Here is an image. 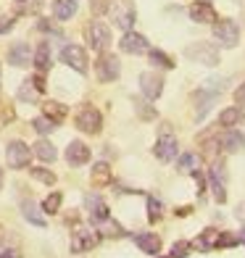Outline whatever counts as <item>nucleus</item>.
I'll use <instances>...</instances> for the list:
<instances>
[{
	"instance_id": "obj_11",
	"label": "nucleus",
	"mask_w": 245,
	"mask_h": 258,
	"mask_svg": "<svg viewBox=\"0 0 245 258\" xmlns=\"http://www.w3.org/2000/svg\"><path fill=\"white\" fill-rule=\"evenodd\" d=\"M119 48L124 53H130V55H140V53L148 50V40L143 37V34H137V32H127L121 37V42H119Z\"/></svg>"
},
{
	"instance_id": "obj_8",
	"label": "nucleus",
	"mask_w": 245,
	"mask_h": 258,
	"mask_svg": "<svg viewBox=\"0 0 245 258\" xmlns=\"http://www.w3.org/2000/svg\"><path fill=\"white\" fill-rule=\"evenodd\" d=\"M140 90H143V95L148 100H156L163 92V79L153 72H145V74H140Z\"/></svg>"
},
{
	"instance_id": "obj_4",
	"label": "nucleus",
	"mask_w": 245,
	"mask_h": 258,
	"mask_svg": "<svg viewBox=\"0 0 245 258\" xmlns=\"http://www.w3.org/2000/svg\"><path fill=\"white\" fill-rule=\"evenodd\" d=\"M6 158H8V166L11 169H27L29 166V158H32V150H29L27 143L14 140V143L8 145V150H6Z\"/></svg>"
},
{
	"instance_id": "obj_29",
	"label": "nucleus",
	"mask_w": 245,
	"mask_h": 258,
	"mask_svg": "<svg viewBox=\"0 0 245 258\" xmlns=\"http://www.w3.org/2000/svg\"><path fill=\"white\" fill-rule=\"evenodd\" d=\"M37 95H40V90L34 87V82H32V79H24V82H21V87H19V100L32 103Z\"/></svg>"
},
{
	"instance_id": "obj_16",
	"label": "nucleus",
	"mask_w": 245,
	"mask_h": 258,
	"mask_svg": "<svg viewBox=\"0 0 245 258\" xmlns=\"http://www.w3.org/2000/svg\"><path fill=\"white\" fill-rule=\"evenodd\" d=\"M66 161L72 163V166H85L90 161V148L85 143H79V140H74V143L66 148Z\"/></svg>"
},
{
	"instance_id": "obj_30",
	"label": "nucleus",
	"mask_w": 245,
	"mask_h": 258,
	"mask_svg": "<svg viewBox=\"0 0 245 258\" xmlns=\"http://www.w3.org/2000/svg\"><path fill=\"white\" fill-rule=\"evenodd\" d=\"M32 126H34V132H37V135H50L55 129V121L48 119V116H37V119L32 121Z\"/></svg>"
},
{
	"instance_id": "obj_32",
	"label": "nucleus",
	"mask_w": 245,
	"mask_h": 258,
	"mask_svg": "<svg viewBox=\"0 0 245 258\" xmlns=\"http://www.w3.org/2000/svg\"><path fill=\"white\" fill-rule=\"evenodd\" d=\"M161 214H163V206H161V201H158V198H153V195H150V198H148V219L156 224V221L161 219Z\"/></svg>"
},
{
	"instance_id": "obj_10",
	"label": "nucleus",
	"mask_w": 245,
	"mask_h": 258,
	"mask_svg": "<svg viewBox=\"0 0 245 258\" xmlns=\"http://www.w3.org/2000/svg\"><path fill=\"white\" fill-rule=\"evenodd\" d=\"M98 232H92V229H77L74 232V240H72V253H85L90 248H95L98 245Z\"/></svg>"
},
{
	"instance_id": "obj_1",
	"label": "nucleus",
	"mask_w": 245,
	"mask_h": 258,
	"mask_svg": "<svg viewBox=\"0 0 245 258\" xmlns=\"http://www.w3.org/2000/svg\"><path fill=\"white\" fill-rule=\"evenodd\" d=\"M185 58L193 63H203V66H216L219 63V50L211 42H193L185 48Z\"/></svg>"
},
{
	"instance_id": "obj_24",
	"label": "nucleus",
	"mask_w": 245,
	"mask_h": 258,
	"mask_svg": "<svg viewBox=\"0 0 245 258\" xmlns=\"http://www.w3.org/2000/svg\"><path fill=\"white\" fill-rule=\"evenodd\" d=\"M21 214H24V219L29 221V224H34V227H45V216L40 214V208L34 206L32 201H24V203H21Z\"/></svg>"
},
{
	"instance_id": "obj_33",
	"label": "nucleus",
	"mask_w": 245,
	"mask_h": 258,
	"mask_svg": "<svg viewBox=\"0 0 245 258\" xmlns=\"http://www.w3.org/2000/svg\"><path fill=\"white\" fill-rule=\"evenodd\" d=\"M148 55H150V63H153V66H163V69H171L174 66L171 58L166 53H161V50H150Z\"/></svg>"
},
{
	"instance_id": "obj_7",
	"label": "nucleus",
	"mask_w": 245,
	"mask_h": 258,
	"mask_svg": "<svg viewBox=\"0 0 245 258\" xmlns=\"http://www.w3.org/2000/svg\"><path fill=\"white\" fill-rule=\"evenodd\" d=\"M87 40L95 50H106L111 45V29L103 24V21H92L87 27Z\"/></svg>"
},
{
	"instance_id": "obj_5",
	"label": "nucleus",
	"mask_w": 245,
	"mask_h": 258,
	"mask_svg": "<svg viewBox=\"0 0 245 258\" xmlns=\"http://www.w3.org/2000/svg\"><path fill=\"white\" fill-rule=\"evenodd\" d=\"M61 61L66 66H72L79 74L87 72V53H85V48H79V45H66V48L61 50Z\"/></svg>"
},
{
	"instance_id": "obj_36",
	"label": "nucleus",
	"mask_w": 245,
	"mask_h": 258,
	"mask_svg": "<svg viewBox=\"0 0 245 258\" xmlns=\"http://www.w3.org/2000/svg\"><path fill=\"white\" fill-rule=\"evenodd\" d=\"M98 227L103 229V234H108V237H121V234H124V229L116 224V221H111V219H106V221H103V224H98Z\"/></svg>"
},
{
	"instance_id": "obj_46",
	"label": "nucleus",
	"mask_w": 245,
	"mask_h": 258,
	"mask_svg": "<svg viewBox=\"0 0 245 258\" xmlns=\"http://www.w3.org/2000/svg\"><path fill=\"white\" fill-rule=\"evenodd\" d=\"M240 242H245V227H242V232H240Z\"/></svg>"
},
{
	"instance_id": "obj_39",
	"label": "nucleus",
	"mask_w": 245,
	"mask_h": 258,
	"mask_svg": "<svg viewBox=\"0 0 245 258\" xmlns=\"http://www.w3.org/2000/svg\"><path fill=\"white\" fill-rule=\"evenodd\" d=\"M90 11H92L95 16L106 14V11H108V0H90Z\"/></svg>"
},
{
	"instance_id": "obj_34",
	"label": "nucleus",
	"mask_w": 245,
	"mask_h": 258,
	"mask_svg": "<svg viewBox=\"0 0 245 258\" xmlns=\"http://www.w3.org/2000/svg\"><path fill=\"white\" fill-rule=\"evenodd\" d=\"M29 174L37 182H42V184H55V174L48 171V169H29Z\"/></svg>"
},
{
	"instance_id": "obj_19",
	"label": "nucleus",
	"mask_w": 245,
	"mask_h": 258,
	"mask_svg": "<svg viewBox=\"0 0 245 258\" xmlns=\"http://www.w3.org/2000/svg\"><path fill=\"white\" fill-rule=\"evenodd\" d=\"M90 179H92V184H95V187H106V184H111V182H113L111 166H108V163H95V166H92Z\"/></svg>"
},
{
	"instance_id": "obj_14",
	"label": "nucleus",
	"mask_w": 245,
	"mask_h": 258,
	"mask_svg": "<svg viewBox=\"0 0 245 258\" xmlns=\"http://www.w3.org/2000/svg\"><path fill=\"white\" fill-rule=\"evenodd\" d=\"M87 211H90V221L92 224H103L106 219H111V214H108V206L100 201L98 195H87Z\"/></svg>"
},
{
	"instance_id": "obj_31",
	"label": "nucleus",
	"mask_w": 245,
	"mask_h": 258,
	"mask_svg": "<svg viewBox=\"0 0 245 258\" xmlns=\"http://www.w3.org/2000/svg\"><path fill=\"white\" fill-rule=\"evenodd\" d=\"M61 201H64L61 192H50V195L42 201V211H45V214H55V211L61 208Z\"/></svg>"
},
{
	"instance_id": "obj_2",
	"label": "nucleus",
	"mask_w": 245,
	"mask_h": 258,
	"mask_svg": "<svg viewBox=\"0 0 245 258\" xmlns=\"http://www.w3.org/2000/svg\"><path fill=\"white\" fill-rule=\"evenodd\" d=\"M214 37L224 45V48H235L240 42V27L232 19H221V21L216 19L214 21Z\"/></svg>"
},
{
	"instance_id": "obj_43",
	"label": "nucleus",
	"mask_w": 245,
	"mask_h": 258,
	"mask_svg": "<svg viewBox=\"0 0 245 258\" xmlns=\"http://www.w3.org/2000/svg\"><path fill=\"white\" fill-rule=\"evenodd\" d=\"M235 216H237L240 221H245V203H240V206H237V211H235Z\"/></svg>"
},
{
	"instance_id": "obj_37",
	"label": "nucleus",
	"mask_w": 245,
	"mask_h": 258,
	"mask_svg": "<svg viewBox=\"0 0 245 258\" xmlns=\"http://www.w3.org/2000/svg\"><path fill=\"white\" fill-rule=\"evenodd\" d=\"M237 242H240V237H235V234H229V232L221 234V232H219V237H216V248H232V245H237Z\"/></svg>"
},
{
	"instance_id": "obj_18",
	"label": "nucleus",
	"mask_w": 245,
	"mask_h": 258,
	"mask_svg": "<svg viewBox=\"0 0 245 258\" xmlns=\"http://www.w3.org/2000/svg\"><path fill=\"white\" fill-rule=\"evenodd\" d=\"M221 148H224L227 153H240L245 148V135H240L237 129H227L224 137H221Z\"/></svg>"
},
{
	"instance_id": "obj_38",
	"label": "nucleus",
	"mask_w": 245,
	"mask_h": 258,
	"mask_svg": "<svg viewBox=\"0 0 245 258\" xmlns=\"http://www.w3.org/2000/svg\"><path fill=\"white\" fill-rule=\"evenodd\" d=\"M190 253V242H177V245H174V248H171V255L169 258H185V255H188Z\"/></svg>"
},
{
	"instance_id": "obj_22",
	"label": "nucleus",
	"mask_w": 245,
	"mask_h": 258,
	"mask_svg": "<svg viewBox=\"0 0 245 258\" xmlns=\"http://www.w3.org/2000/svg\"><path fill=\"white\" fill-rule=\"evenodd\" d=\"M113 21H116V27H121V29L130 32V27L135 24V11L124 8V6H116L113 8Z\"/></svg>"
},
{
	"instance_id": "obj_44",
	"label": "nucleus",
	"mask_w": 245,
	"mask_h": 258,
	"mask_svg": "<svg viewBox=\"0 0 245 258\" xmlns=\"http://www.w3.org/2000/svg\"><path fill=\"white\" fill-rule=\"evenodd\" d=\"M0 258H21L16 250H3V253H0Z\"/></svg>"
},
{
	"instance_id": "obj_48",
	"label": "nucleus",
	"mask_w": 245,
	"mask_h": 258,
	"mask_svg": "<svg viewBox=\"0 0 245 258\" xmlns=\"http://www.w3.org/2000/svg\"><path fill=\"white\" fill-rule=\"evenodd\" d=\"M0 242H3V232H0Z\"/></svg>"
},
{
	"instance_id": "obj_21",
	"label": "nucleus",
	"mask_w": 245,
	"mask_h": 258,
	"mask_svg": "<svg viewBox=\"0 0 245 258\" xmlns=\"http://www.w3.org/2000/svg\"><path fill=\"white\" fill-rule=\"evenodd\" d=\"M53 14L58 21H69L77 14V0H55L53 3Z\"/></svg>"
},
{
	"instance_id": "obj_42",
	"label": "nucleus",
	"mask_w": 245,
	"mask_h": 258,
	"mask_svg": "<svg viewBox=\"0 0 245 258\" xmlns=\"http://www.w3.org/2000/svg\"><path fill=\"white\" fill-rule=\"evenodd\" d=\"M235 100H237V105H242V103H245V82H242V87L235 92Z\"/></svg>"
},
{
	"instance_id": "obj_26",
	"label": "nucleus",
	"mask_w": 245,
	"mask_h": 258,
	"mask_svg": "<svg viewBox=\"0 0 245 258\" xmlns=\"http://www.w3.org/2000/svg\"><path fill=\"white\" fill-rule=\"evenodd\" d=\"M42 108H45V116H48V119H53V121H64V119H66V105H64V103L50 100V103H45Z\"/></svg>"
},
{
	"instance_id": "obj_6",
	"label": "nucleus",
	"mask_w": 245,
	"mask_h": 258,
	"mask_svg": "<svg viewBox=\"0 0 245 258\" xmlns=\"http://www.w3.org/2000/svg\"><path fill=\"white\" fill-rule=\"evenodd\" d=\"M95 72H98V79L100 82H113V79H119V58L111 55V53H103L98 58V63H95Z\"/></svg>"
},
{
	"instance_id": "obj_45",
	"label": "nucleus",
	"mask_w": 245,
	"mask_h": 258,
	"mask_svg": "<svg viewBox=\"0 0 245 258\" xmlns=\"http://www.w3.org/2000/svg\"><path fill=\"white\" fill-rule=\"evenodd\" d=\"M188 214H190L188 206H185V208H177V216H188Z\"/></svg>"
},
{
	"instance_id": "obj_17",
	"label": "nucleus",
	"mask_w": 245,
	"mask_h": 258,
	"mask_svg": "<svg viewBox=\"0 0 245 258\" xmlns=\"http://www.w3.org/2000/svg\"><path fill=\"white\" fill-rule=\"evenodd\" d=\"M32 48L27 42H16L14 48L8 50V63H14V66H29L32 63Z\"/></svg>"
},
{
	"instance_id": "obj_20",
	"label": "nucleus",
	"mask_w": 245,
	"mask_h": 258,
	"mask_svg": "<svg viewBox=\"0 0 245 258\" xmlns=\"http://www.w3.org/2000/svg\"><path fill=\"white\" fill-rule=\"evenodd\" d=\"M32 61H34V69H37L40 74L48 72V66H50V45H48V42H40L37 50H34Z\"/></svg>"
},
{
	"instance_id": "obj_13",
	"label": "nucleus",
	"mask_w": 245,
	"mask_h": 258,
	"mask_svg": "<svg viewBox=\"0 0 245 258\" xmlns=\"http://www.w3.org/2000/svg\"><path fill=\"white\" fill-rule=\"evenodd\" d=\"M216 100V92L214 90H198L195 95H193V103H195V119L201 121L203 116L211 111V105Z\"/></svg>"
},
{
	"instance_id": "obj_35",
	"label": "nucleus",
	"mask_w": 245,
	"mask_h": 258,
	"mask_svg": "<svg viewBox=\"0 0 245 258\" xmlns=\"http://www.w3.org/2000/svg\"><path fill=\"white\" fill-rule=\"evenodd\" d=\"M211 190H214V201H216V203H224V201H227V192H224V179L211 177Z\"/></svg>"
},
{
	"instance_id": "obj_9",
	"label": "nucleus",
	"mask_w": 245,
	"mask_h": 258,
	"mask_svg": "<svg viewBox=\"0 0 245 258\" xmlns=\"http://www.w3.org/2000/svg\"><path fill=\"white\" fill-rule=\"evenodd\" d=\"M177 150H179L177 137H174V135H161L158 143H156V148H153V153H156L161 161H171V158H177Z\"/></svg>"
},
{
	"instance_id": "obj_28",
	"label": "nucleus",
	"mask_w": 245,
	"mask_h": 258,
	"mask_svg": "<svg viewBox=\"0 0 245 258\" xmlns=\"http://www.w3.org/2000/svg\"><path fill=\"white\" fill-rule=\"evenodd\" d=\"M198 169H201V156H195V153H185V156L179 158V171L193 174V171H198Z\"/></svg>"
},
{
	"instance_id": "obj_23",
	"label": "nucleus",
	"mask_w": 245,
	"mask_h": 258,
	"mask_svg": "<svg viewBox=\"0 0 245 258\" xmlns=\"http://www.w3.org/2000/svg\"><path fill=\"white\" fill-rule=\"evenodd\" d=\"M242 108H240V105H229V108H224V111H221V116H219V124L221 126H235V124H240L242 121Z\"/></svg>"
},
{
	"instance_id": "obj_40",
	"label": "nucleus",
	"mask_w": 245,
	"mask_h": 258,
	"mask_svg": "<svg viewBox=\"0 0 245 258\" xmlns=\"http://www.w3.org/2000/svg\"><path fill=\"white\" fill-rule=\"evenodd\" d=\"M11 29H14V19H11V16H0V34H6Z\"/></svg>"
},
{
	"instance_id": "obj_27",
	"label": "nucleus",
	"mask_w": 245,
	"mask_h": 258,
	"mask_svg": "<svg viewBox=\"0 0 245 258\" xmlns=\"http://www.w3.org/2000/svg\"><path fill=\"white\" fill-rule=\"evenodd\" d=\"M34 156L40 161H55V148L48 140H40V143H34Z\"/></svg>"
},
{
	"instance_id": "obj_15",
	"label": "nucleus",
	"mask_w": 245,
	"mask_h": 258,
	"mask_svg": "<svg viewBox=\"0 0 245 258\" xmlns=\"http://www.w3.org/2000/svg\"><path fill=\"white\" fill-rule=\"evenodd\" d=\"M135 242H137V248L143 253H148V255H158L161 253V237L156 232H140L135 237Z\"/></svg>"
},
{
	"instance_id": "obj_47",
	"label": "nucleus",
	"mask_w": 245,
	"mask_h": 258,
	"mask_svg": "<svg viewBox=\"0 0 245 258\" xmlns=\"http://www.w3.org/2000/svg\"><path fill=\"white\" fill-rule=\"evenodd\" d=\"M0 190H3V169H0Z\"/></svg>"
},
{
	"instance_id": "obj_41",
	"label": "nucleus",
	"mask_w": 245,
	"mask_h": 258,
	"mask_svg": "<svg viewBox=\"0 0 245 258\" xmlns=\"http://www.w3.org/2000/svg\"><path fill=\"white\" fill-rule=\"evenodd\" d=\"M32 82H34V87H37L40 92H45V79H42V74H37V77H32Z\"/></svg>"
},
{
	"instance_id": "obj_25",
	"label": "nucleus",
	"mask_w": 245,
	"mask_h": 258,
	"mask_svg": "<svg viewBox=\"0 0 245 258\" xmlns=\"http://www.w3.org/2000/svg\"><path fill=\"white\" fill-rule=\"evenodd\" d=\"M216 237H219L216 229H206L203 234H198L193 245H195L198 250H211V248H216Z\"/></svg>"
},
{
	"instance_id": "obj_3",
	"label": "nucleus",
	"mask_w": 245,
	"mask_h": 258,
	"mask_svg": "<svg viewBox=\"0 0 245 258\" xmlns=\"http://www.w3.org/2000/svg\"><path fill=\"white\" fill-rule=\"evenodd\" d=\"M103 126V116L98 108H92V105H85L79 113H77V129L85 135H98Z\"/></svg>"
},
{
	"instance_id": "obj_49",
	"label": "nucleus",
	"mask_w": 245,
	"mask_h": 258,
	"mask_svg": "<svg viewBox=\"0 0 245 258\" xmlns=\"http://www.w3.org/2000/svg\"><path fill=\"white\" fill-rule=\"evenodd\" d=\"M208 3H211V0H208Z\"/></svg>"
},
{
	"instance_id": "obj_12",
	"label": "nucleus",
	"mask_w": 245,
	"mask_h": 258,
	"mask_svg": "<svg viewBox=\"0 0 245 258\" xmlns=\"http://www.w3.org/2000/svg\"><path fill=\"white\" fill-rule=\"evenodd\" d=\"M190 19L198 21V24H211V21H216V11L208 0H198V3L190 6Z\"/></svg>"
}]
</instances>
